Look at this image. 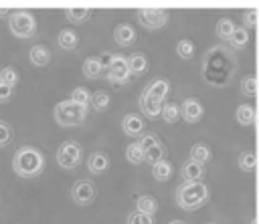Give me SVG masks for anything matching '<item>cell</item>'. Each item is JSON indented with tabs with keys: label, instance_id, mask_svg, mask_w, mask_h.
<instances>
[{
	"label": "cell",
	"instance_id": "cell-1",
	"mask_svg": "<svg viewBox=\"0 0 259 224\" xmlns=\"http://www.w3.org/2000/svg\"><path fill=\"white\" fill-rule=\"evenodd\" d=\"M237 71V57L225 44H214L206 50L202 59V77L214 87H225L231 83Z\"/></svg>",
	"mask_w": 259,
	"mask_h": 224
},
{
	"label": "cell",
	"instance_id": "cell-2",
	"mask_svg": "<svg viewBox=\"0 0 259 224\" xmlns=\"http://www.w3.org/2000/svg\"><path fill=\"white\" fill-rule=\"evenodd\" d=\"M12 170L20 178L40 176V172L45 170V155H42V151L32 147V145H22L20 149H16V153L12 157Z\"/></svg>",
	"mask_w": 259,
	"mask_h": 224
},
{
	"label": "cell",
	"instance_id": "cell-3",
	"mask_svg": "<svg viewBox=\"0 0 259 224\" xmlns=\"http://www.w3.org/2000/svg\"><path fill=\"white\" fill-rule=\"evenodd\" d=\"M208 194L210 192L204 182H192V184H184L182 188H178L176 202L182 210H196L208 200Z\"/></svg>",
	"mask_w": 259,
	"mask_h": 224
},
{
	"label": "cell",
	"instance_id": "cell-4",
	"mask_svg": "<svg viewBox=\"0 0 259 224\" xmlns=\"http://www.w3.org/2000/svg\"><path fill=\"white\" fill-rule=\"evenodd\" d=\"M55 121L61 125V127H75V125H81L87 117V107L85 105H79L71 99L67 101H61L55 105Z\"/></svg>",
	"mask_w": 259,
	"mask_h": 224
},
{
	"label": "cell",
	"instance_id": "cell-5",
	"mask_svg": "<svg viewBox=\"0 0 259 224\" xmlns=\"http://www.w3.org/2000/svg\"><path fill=\"white\" fill-rule=\"evenodd\" d=\"M10 32L16 38H30L36 34V18L28 10H16L8 18Z\"/></svg>",
	"mask_w": 259,
	"mask_h": 224
},
{
	"label": "cell",
	"instance_id": "cell-6",
	"mask_svg": "<svg viewBox=\"0 0 259 224\" xmlns=\"http://www.w3.org/2000/svg\"><path fill=\"white\" fill-rule=\"evenodd\" d=\"M81 157H83V149L77 141H65L57 149V163L65 170H75L81 163Z\"/></svg>",
	"mask_w": 259,
	"mask_h": 224
},
{
	"label": "cell",
	"instance_id": "cell-7",
	"mask_svg": "<svg viewBox=\"0 0 259 224\" xmlns=\"http://www.w3.org/2000/svg\"><path fill=\"white\" fill-rule=\"evenodd\" d=\"M138 22L148 30H156L168 22V12L162 8H140L138 10Z\"/></svg>",
	"mask_w": 259,
	"mask_h": 224
},
{
	"label": "cell",
	"instance_id": "cell-8",
	"mask_svg": "<svg viewBox=\"0 0 259 224\" xmlns=\"http://www.w3.org/2000/svg\"><path fill=\"white\" fill-rule=\"evenodd\" d=\"M105 75H107L109 83H115V85L127 83L130 81V63H127V59L121 57V54H113V61L107 67Z\"/></svg>",
	"mask_w": 259,
	"mask_h": 224
},
{
	"label": "cell",
	"instance_id": "cell-9",
	"mask_svg": "<svg viewBox=\"0 0 259 224\" xmlns=\"http://www.w3.org/2000/svg\"><path fill=\"white\" fill-rule=\"evenodd\" d=\"M95 194H97V190H95V184H93L91 180H79V182H75L73 188H71V198H73V202L79 204V206L91 204V202L95 200Z\"/></svg>",
	"mask_w": 259,
	"mask_h": 224
},
{
	"label": "cell",
	"instance_id": "cell-10",
	"mask_svg": "<svg viewBox=\"0 0 259 224\" xmlns=\"http://www.w3.org/2000/svg\"><path fill=\"white\" fill-rule=\"evenodd\" d=\"M138 105H140V111H142L148 119H158V117H162V109H164L166 103L160 101V99H156V97H152V95L142 93Z\"/></svg>",
	"mask_w": 259,
	"mask_h": 224
},
{
	"label": "cell",
	"instance_id": "cell-11",
	"mask_svg": "<svg viewBox=\"0 0 259 224\" xmlns=\"http://www.w3.org/2000/svg\"><path fill=\"white\" fill-rule=\"evenodd\" d=\"M121 129H123V133L130 135V137L144 135V119H142L138 113H127V115H123V119H121Z\"/></svg>",
	"mask_w": 259,
	"mask_h": 224
},
{
	"label": "cell",
	"instance_id": "cell-12",
	"mask_svg": "<svg viewBox=\"0 0 259 224\" xmlns=\"http://www.w3.org/2000/svg\"><path fill=\"white\" fill-rule=\"evenodd\" d=\"M180 115L184 121L188 123H196L202 117V105L198 99H184V103L180 105Z\"/></svg>",
	"mask_w": 259,
	"mask_h": 224
},
{
	"label": "cell",
	"instance_id": "cell-13",
	"mask_svg": "<svg viewBox=\"0 0 259 224\" xmlns=\"http://www.w3.org/2000/svg\"><path fill=\"white\" fill-rule=\"evenodd\" d=\"M113 38H115V42H117L119 46H130V44L136 40V30H134L132 24L121 22V24L115 26V30H113Z\"/></svg>",
	"mask_w": 259,
	"mask_h": 224
},
{
	"label": "cell",
	"instance_id": "cell-14",
	"mask_svg": "<svg viewBox=\"0 0 259 224\" xmlns=\"http://www.w3.org/2000/svg\"><path fill=\"white\" fill-rule=\"evenodd\" d=\"M107 167H109V157H107V153H103V151H93V153L89 155V159H87V170H89L93 176L103 174Z\"/></svg>",
	"mask_w": 259,
	"mask_h": 224
},
{
	"label": "cell",
	"instance_id": "cell-15",
	"mask_svg": "<svg viewBox=\"0 0 259 224\" xmlns=\"http://www.w3.org/2000/svg\"><path fill=\"white\" fill-rule=\"evenodd\" d=\"M202 174H204V170H202L200 163H196V161H192V159H186V161L182 163V178H184L186 184L200 182Z\"/></svg>",
	"mask_w": 259,
	"mask_h": 224
},
{
	"label": "cell",
	"instance_id": "cell-16",
	"mask_svg": "<svg viewBox=\"0 0 259 224\" xmlns=\"http://www.w3.org/2000/svg\"><path fill=\"white\" fill-rule=\"evenodd\" d=\"M28 59L34 67H47L51 63V50L45 44H34L28 52Z\"/></svg>",
	"mask_w": 259,
	"mask_h": 224
},
{
	"label": "cell",
	"instance_id": "cell-17",
	"mask_svg": "<svg viewBox=\"0 0 259 224\" xmlns=\"http://www.w3.org/2000/svg\"><path fill=\"white\" fill-rule=\"evenodd\" d=\"M168 91H170V83H168L166 79H156V81H152V83L144 89L146 95H152V97H156V99H160V101H164V99L168 97Z\"/></svg>",
	"mask_w": 259,
	"mask_h": 224
},
{
	"label": "cell",
	"instance_id": "cell-18",
	"mask_svg": "<svg viewBox=\"0 0 259 224\" xmlns=\"http://www.w3.org/2000/svg\"><path fill=\"white\" fill-rule=\"evenodd\" d=\"M57 42H59V46H61L63 50H75L77 44H79V36H77L75 30L63 28V30L59 32V36H57Z\"/></svg>",
	"mask_w": 259,
	"mask_h": 224
},
{
	"label": "cell",
	"instance_id": "cell-19",
	"mask_svg": "<svg viewBox=\"0 0 259 224\" xmlns=\"http://www.w3.org/2000/svg\"><path fill=\"white\" fill-rule=\"evenodd\" d=\"M127 63H130V73H132V75H144V73L148 71V67H150L146 54H142V52L132 54V57L127 59Z\"/></svg>",
	"mask_w": 259,
	"mask_h": 224
},
{
	"label": "cell",
	"instance_id": "cell-20",
	"mask_svg": "<svg viewBox=\"0 0 259 224\" xmlns=\"http://www.w3.org/2000/svg\"><path fill=\"white\" fill-rule=\"evenodd\" d=\"M235 119L241 125H253L255 123V107L253 105H239L235 111Z\"/></svg>",
	"mask_w": 259,
	"mask_h": 224
},
{
	"label": "cell",
	"instance_id": "cell-21",
	"mask_svg": "<svg viewBox=\"0 0 259 224\" xmlns=\"http://www.w3.org/2000/svg\"><path fill=\"white\" fill-rule=\"evenodd\" d=\"M101 71H103V67L99 63V57H87L83 61V75L87 79H97L101 75Z\"/></svg>",
	"mask_w": 259,
	"mask_h": 224
},
{
	"label": "cell",
	"instance_id": "cell-22",
	"mask_svg": "<svg viewBox=\"0 0 259 224\" xmlns=\"http://www.w3.org/2000/svg\"><path fill=\"white\" fill-rule=\"evenodd\" d=\"M152 176H154V180H158V182H168L170 176H172V163H170L168 159H162V161L154 163V165H152Z\"/></svg>",
	"mask_w": 259,
	"mask_h": 224
},
{
	"label": "cell",
	"instance_id": "cell-23",
	"mask_svg": "<svg viewBox=\"0 0 259 224\" xmlns=\"http://www.w3.org/2000/svg\"><path fill=\"white\" fill-rule=\"evenodd\" d=\"M136 208H138V212H144V214L154 216L156 210H158V202H156V198H152V196H148V194H146V196H138Z\"/></svg>",
	"mask_w": 259,
	"mask_h": 224
},
{
	"label": "cell",
	"instance_id": "cell-24",
	"mask_svg": "<svg viewBox=\"0 0 259 224\" xmlns=\"http://www.w3.org/2000/svg\"><path fill=\"white\" fill-rule=\"evenodd\" d=\"M190 159L196 161V163H200V165H204L210 159V149L204 143H194L190 147Z\"/></svg>",
	"mask_w": 259,
	"mask_h": 224
},
{
	"label": "cell",
	"instance_id": "cell-25",
	"mask_svg": "<svg viewBox=\"0 0 259 224\" xmlns=\"http://www.w3.org/2000/svg\"><path fill=\"white\" fill-rule=\"evenodd\" d=\"M65 14H67V20H69V22H73V24H81V22L89 20L91 10H89V8H67Z\"/></svg>",
	"mask_w": 259,
	"mask_h": 224
},
{
	"label": "cell",
	"instance_id": "cell-26",
	"mask_svg": "<svg viewBox=\"0 0 259 224\" xmlns=\"http://www.w3.org/2000/svg\"><path fill=\"white\" fill-rule=\"evenodd\" d=\"M235 28H237V26H235V22H233L231 18H221V20L217 22V36H219L221 40H227V42H229V38H231V34H233Z\"/></svg>",
	"mask_w": 259,
	"mask_h": 224
},
{
	"label": "cell",
	"instance_id": "cell-27",
	"mask_svg": "<svg viewBox=\"0 0 259 224\" xmlns=\"http://www.w3.org/2000/svg\"><path fill=\"white\" fill-rule=\"evenodd\" d=\"M125 159H127L130 163H134V165L146 161V155H144L142 145H140V143H130L127 149H125Z\"/></svg>",
	"mask_w": 259,
	"mask_h": 224
},
{
	"label": "cell",
	"instance_id": "cell-28",
	"mask_svg": "<svg viewBox=\"0 0 259 224\" xmlns=\"http://www.w3.org/2000/svg\"><path fill=\"white\" fill-rule=\"evenodd\" d=\"M95 111H105L109 107V93L107 91H95L91 93V103H89Z\"/></svg>",
	"mask_w": 259,
	"mask_h": 224
},
{
	"label": "cell",
	"instance_id": "cell-29",
	"mask_svg": "<svg viewBox=\"0 0 259 224\" xmlns=\"http://www.w3.org/2000/svg\"><path fill=\"white\" fill-rule=\"evenodd\" d=\"M247 40H249V32H247L243 26H237V28L233 30L231 38H229V44H231L233 48H243V46L247 44Z\"/></svg>",
	"mask_w": 259,
	"mask_h": 224
},
{
	"label": "cell",
	"instance_id": "cell-30",
	"mask_svg": "<svg viewBox=\"0 0 259 224\" xmlns=\"http://www.w3.org/2000/svg\"><path fill=\"white\" fill-rule=\"evenodd\" d=\"M164 153H166V147L162 145V143H156V145H152V147H148L146 151H144V155H146V161L148 163H158V161H162L164 159Z\"/></svg>",
	"mask_w": 259,
	"mask_h": 224
},
{
	"label": "cell",
	"instance_id": "cell-31",
	"mask_svg": "<svg viewBox=\"0 0 259 224\" xmlns=\"http://www.w3.org/2000/svg\"><path fill=\"white\" fill-rule=\"evenodd\" d=\"M194 50H196V46H194V42H192L190 38H182V40H178V44H176V52H178V57H182L184 61L192 59V57H194Z\"/></svg>",
	"mask_w": 259,
	"mask_h": 224
},
{
	"label": "cell",
	"instance_id": "cell-32",
	"mask_svg": "<svg viewBox=\"0 0 259 224\" xmlns=\"http://www.w3.org/2000/svg\"><path fill=\"white\" fill-rule=\"evenodd\" d=\"M0 81L14 89L18 85V81H20V75H18V71L14 67H4V69H0Z\"/></svg>",
	"mask_w": 259,
	"mask_h": 224
},
{
	"label": "cell",
	"instance_id": "cell-33",
	"mask_svg": "<svg viewBox=\"0 0 259 224\" xmlns=\"http://www.w3.org/2000/svg\"><path fill=\"white\" fill-rule=\"evenodd\" d=\"M239 167L243 172H253L257 167V155L253 151H243L239 155Z\"/></svg>",
	"mask_w": 259,
	"mask_h": 224
},
{
	"label": "cell",
	"instance_id": "cell-34",
	"mask_svg": "<svg viewBox=\"0 0 259 224\" xmlns=\"http://www.w3.org/2000/svg\"><path fill=\"white\" fill-rule=\"evenodd\" d=\"M178 117H182V115H180V107H178L176 103H166L164 109H162V119H164L166 123H176Z\"/></svg>",
	"mask_w": 259,
	"mask_h": 224
},
{
	"label": "cell",
	"instance_id": "cell-35",
	"mask_svg": "<svg viewBox=\"0 0 259 224\" xmlns=\"http://www.w3.org/2000/svg\"><path fill=\"white\" fill-rule=\"evenodd\" d=\"M257 89H259V83H257V79H255L253 75H249V77L243 79V83H241V91H243V95H247V97H255V95H257Z\"/></svg>",
	"mask_w": 259,
	"mask_h": 224
},
{
	"label": "cell",
	"instance_id": "cell-36",
	"mask_svg": "<svg viewBox=\"0 0 259 224\" xmlns=\"http://www.w3.org/2000/svg\"><path fill=\"white\" fill-rule=\"evenodd\" d=\"M71 101H75V103L87 107V105L91 103V93H89L85 87H75L73 93H71Z\"/></svg>",
	"mask_w": 259,
	"mask_h": 224
},
{
	"label": "cell",
	"instance_id": "cell-37",
	"mask_svg": "<svg viewBox=\"0 0 259 224\" xmlns=\"http://www.w3.org/2000/svg\"><path fill=\"white\" fill-rule=\"evenodd\" d=\"M127 224H154V216L144 214V212H132L127 218Z\"/></svg>",
	"mask_w": 259,
	"mask_h": 224
},
{
	"label": "cell",
	"instance_id": "cell-38",
	"mask_svg": "<svg viewBox=\"0 0 259 224\" xmlns=\"http://www.w3.org/2000/svg\"><path fill=\"white\" fill-rule=\"evenodd\" d=\"M12 139V129L6 121H0V147H6Z\"/></svg>",
	"mask_w": 259,
	"mask_h": 224
},
{
	"label": "cell",
	"instance_id": "cell-39",
	"mask_svg": "<svg viewBox=\"0 0 259 224\" xmlns=\"http://www.w3.org/2000/svg\"><path fill=\"white\" fill-rule=\"evenodd\" d=\"M138 143H140V145H142V149L146 151L148 147H152V145L160 143V139H158V135H156V133H144V135H142V139H140Z\"/></svg>",
	"mask_w": 259,
	"mask_h": 224
},
{
	"label": "cell",
	"instance_id": "cell-40",
	"mask_svg": "<svg viewBox=\"0 0 259 224\" xmlns=\"http://www.w3.org/2000/svg\"><path fill=\"white\" fill-rule=\"evenodd\" d=\"M12 87H8L6 83H2L0 81V103H8L10 99H12Z\"/></svg>",
	"mask_w": 259,
	"mask_h": 224
},
{
	"label": "cell",
	"instance_id": "cell-41",
	"mask_svg": "<svg viewBox=\"0 0 259 224\" xmlns=\"http://www.w3.org/2000/svg\"><path fill=\"white\" fill-rule=\"evenodd\" d=\"M245 22H247V26H255L259 22V10H249L245 14Z\"/></svg>",
	"mask_w": 259,
	"mask_h": 224
},
{
	"label": "cell",
	"instance_id": "cell-42",
	"mask_svg": "<svg viewBox=\"0 0 259 224\" xmlns=\"http://www.w3.org/2000/svg\"><path fill=\"white\" fill-rule=\"evenodd\" d=\"M111 61H113V54L111 52H101L99 54V63H101V67L107 71V67L111 65Z\"/></svg>",
	"mask_w": 259,
	"mask_h": 224
},
{
	"label": "cell",
	"instance_id": "cell-43",
	"mask_svg": "<svg viewBox=\"0 0 259 224\" xmlns=\"http://www.w3.org/2000/svg\"><path fill=\"white\" fill-rule=\"evenodd\" d=\"M255 123H257V127H259V103H257V107H255Z\"/></svg>",
	"mask_w": 259,
	"mask_h": 224
},
{
	"label": "cell",
	"instance_id": "cell-44",
	"mask_svg": "<svg viewBox=\"0 0 259 224\" xmlns=\"http://www.w3.org/2000/svg\"><path fill=\"white\" fill-rule=\"evenodd\" d=\"M170 224H186V222H182V220H172Z\"/></svg>",
	"mask_w": 259,
	"mask_h": 224
},
{
	"label": "cell",
	"instance_id": "cell-45",
	"mask_svg": "<svg viewBox=\"0 0 259 224\" xmlns=\"http://www.w3.org/2000/svg\"><path fill=\"white\" fill-rule=\"evenodd\" d=\"M208 224H214V222H208Z\"/></svg>",
	"mask_w": 259,
	"mask_h": 224
}]
</instances>
